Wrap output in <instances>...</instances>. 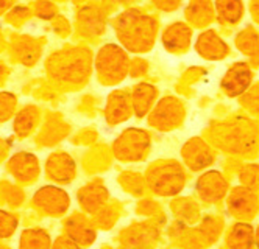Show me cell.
Returning a JSON list of instances; mask_svg holds the SVG:
<instances>
[{
  "label": "cell",
  "mask_w": 259,
  "mask_h": 249,
  "mask_svg": "<svg viewBox=\"0 0 259 249\" xmlns=\"http://www.w3.org/2000/svg\"><path fill=\"white\" fill-rule=\"evenodd\" d=\"M14 227H16L14 218L0 210V237H8V235H11L13 231H14Z\"/></svg>",
  "instance_id": "6da1fadb"
}]
</instances>
